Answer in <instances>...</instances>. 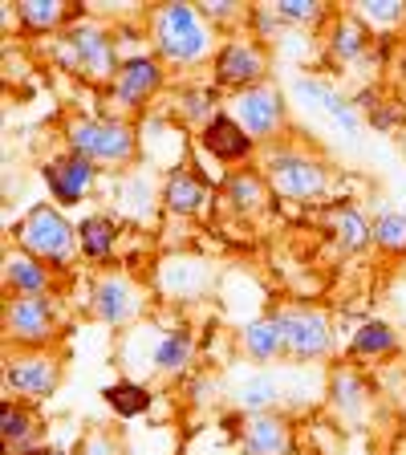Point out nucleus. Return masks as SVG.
<instances>
[{"mask_svg": "<svg viewBox=\"0 0 406 455\" xmlns=\"http://www.w3.org/2000/svg\"><path fill=\"white\" fill-rule=\"evenodd\" d=\"M0 439H4V455H41L37 447V415L28 403L4 398L0 403Z\"/></svg>", "mask_w": 406, "mask_h": 455, "instance_id": "obj_25", "label": "nucleus"}, {"mask_svg": "<svg viewBox=\"0 0 406 455\" xmlns=\"http://www.w3.org/2000/svg\"><path fill=\"white\" fill-rule=\"evenodd\" d=\"M293 455H297V451H293Z\"/></svg>", "mask_w": 406, "mask_h": 455, "instance_id": "obj_39", "label": "nucleus"}, {"mask_svg": "<svg viewBox=\"0 0 406 455\" xmlns=\"http://www.w3.org/2000/svg\"><path fill=\"white\" fill-rule=\"evenodd\" d=\"M61 333L57 297H9L4 301V338L17 350H49Z\"/></svg>", "mask_w": 406, "mask_h": 455, "instance_id": "obj_6", "label": "nucleus"}, {"mask_svg": "<svg viewBox=\"0 0 406 455\" xmlns=\"http://www.w3.org/2000/svg\"><path fill=\"white\" fill-rule=\"evenodd\" d=\"M163 90V61L155 53H131L118 69V77L110 82L106 98H110V114L126 118V114H139L159 98Z\"/></svg>", "mask_w": 406, "mask_h": 455, "instance_id": "obj_10", "label": "nucleus"}, {"mask_svg": "<svg viewBox=\"0 0 406 455\" xmlns=\"http://www.w3.org/2000/svg\"><path fill=\"white\" fill-rule=\"evenodd\" d=\"M216 114H219V85H179L175 90V123L203 131Z\"/></svg>", "mask_w": 406, "mask_h": 455, "instance_id": "obj_29", "label": "nucleus"}, {"mask_svg": "<svg viewBox=\"0 0 406 455\" xmlns=\"http://www.w3.org/2000/svg\"><path fill=\"white\" fill-rule=\"evenodd\" d=\"M66 374V362L57 350H9L4 358V390L17 403H41V398L57 395Z\"/></svg>", "mask_w": 406, "mask_h": 455, "instance_id": "obj_7", "label": "nucleus"}, {"mask_svg": "<svg viewBox=\"0 0 406 455\" xmlns=\"http://www.w3.org/2000/svg\"><path fill=\"white\" fill-rule=\"evenodd\" d=\"M74 455H123V447H118L114 431H106V427H90Z\"/></svg>", "mask_w": 406, "mask_h": 455, "instance_id": "obj_37", "label": "nucleus"}, {"mask_svg": "<svg viewBox=\"0 0 406 455\" xmlns=\"http://www.w3.org/2000/svg\"><path fill=\"white\" fill-rule=\"evenodd\" d=\"M240 350L252 362H260V366L284 358V330H281V322H276V313L252 317V322L240 330Z\"/></svg>", "mask_w": 406, "mask_h": 455, "instance_id": "obj_27", "label": "nucleus"}, {"mask_svg": "<svg viewBox=\"0 0 406 455\" xmlns=\"http://www.w3.org/2000/svg\"><path fill=\"white\" fill-rule=\"evenodd\" d=\"M4 293L9 297H49L53 293V268L25 248L4 252Z\"/></svg>", "mask_w": 406, "mask_h": 455, "instance_id": "obj_20", "label": "nucleus"}, {"mask_svg": "<svg viewBox=\"0 0 406 455\" xmlns=\"http://www.w3.org/2000/svg\"><path fill=\"white\" fill-rule=\"evenodd\" d=\"M53 61L61 69H69L74 77L98 85V90H110V82L123 69V49H118V37L114 28L102 25L98 17H77L69 28H61L53 37Z\"/></svg>", "mask_w": 406, "mask_h": 455, "instance_id": "obj_2", "label": "nucleus"}, {"mask_svg": "<svg viewBox=\"0 0 406 455\" xmlns=\"http://www.w3.org/2000/svg\"><path fill=\"white\" fill-rule=\"evenodd\" d=\"M41 455H74V451H61V447H45Z\"/></svg>", "mask_w": 406, "mask_h": 455, "instance_id": "obj_38", "label": "nucleus"}, {"mask_svg": "<svg viewBox=\"0 0 406 455\" xmlns=\"http://www.w3.org/2000/svg\"><path fill=\"white\" fill-rule=\"evenodd\" d=\"M284 330V358L293 362H322L333 354V322L317 305H284L276 309Z\"/></svg>", "mask_w": 406, "mask_h": 455, "instance_id": "obj_9", "label": "nucleus"}, {"mask_svg": "<svg viewBox=\"0 0 406 455\" xmlns=\"http://www.w3.org/2000/svg\"><path fill=\"white\" fill-rule=\"evenodd\" d=\"M159 199H163V208L171 212V216H199V212L208 208V175H199V171L187 167H175L163 175V188H159Z\"/></svg>", "mask_w": 406, "mask_h": 455, "instance_id": "obj_19", "label": "nucleus"}, {"mask_svg": "<svg viewBox=\"0 0 406 455\" xmlns=\"http://www.w3.org/2000/svg\"><path fill=\"white\" fill-rule=\"evenodd\" d=\"M199 12L208 17V25L216 28H232V25H248V12L252 9H244V4H232V0H208V4H199Z\"/></svg>", "mask_w": 406, "mask_h": 455, "instance_id": "obj_36", "label": "nucleus"}, {"mask_svg": "<svg viewBox=\"0 0 406 455\" xmlns=\"http://www.w3.org/2000/svg\"><path fill=\"white\" fill-rule=\"evenodd\" d=\"M350 358H386V354L398 350V333L390 322H382V317H370V322H362L358 330H354L350 338Z\"/></svg>", "mask_w": 406, "mask_h": 455, "instance_id": "obj_31", "label": "nucleus"}, {"mask_svg": "<svg viewBox=\"0 0 406 455\" xmlns=\"http://www.w3.org/2000/svg\"><path fill=\"white\" fill-rule=\"evenodd\" d=\"M325 232L338 252H366L374 244V220H366L354 204H330L325 208Z\"/></svg>", "mask_w": 406, "mask_h": 455, "instance_id": "obj_24", "label": "nucleus"}, {"mask_svg": "<svg viewBox=\"0 0 406 455\" xmlns=\"http://www.w3.org/2000/svg\"><path fill=\"white\" fill-rule=\"evenodd\" d=\"M374 244L390 256L406 252V212H378L374 216Z\"/></svg>", "mask_w": 406, "mask_h": 455, "instance_id": "obj_34", "label": "nucleus"}, {"mask_svg": "<svg viewBox=\"0 0 406 455\" xmlns=\"http://www.w3.org/2000/svg\"><path fill=\"white\" fill-rule=\"evenodd\" d=\"M66 151L85 155L98 167H131L142 151V139L118 114H82L66 126Z\"/></svg>", "mask_w": 406, "mask_h": 455, "instance_id": "obj_3", "label": "nucleus"}, {"mask_svg": "<svg viewBox=\"0 0 406 455\" xmlns=\"http://www.w3.org/2000/svg\"><path fill=\"white\" fill-rule=\"evenodd\" d=\"M232 118H236L240 126H244V134L260 147V142H273L276 134L284 131V123H289V106H284V94L281 85L265 82V85H252V90H240V94H232Z\"/></svg>", "mask_w": 406, "mask_h": 455, "instance_id": "obj_11", "label": "nucleus"}, {"mask_svg": "<svg viewBox=\"0 0 406 455\" xmlns=\"http://www.w3.org/2000/svg\"><path fill=\"white\" fill-rule=\"evenodd\" d=\"M41 180H45L49 199H53L57 208H74V204H82V199L98 188V163H90L85 155L61 151V155H53V159H45Z\"/></svg>", "mask_w": 406, "mask_h": 455, "instance_id": "obj_13", "label": "nucleus"}, {"mask_svg": "<svg viewBox=\"0 0 406 455\" xmlns=\"http://www.w3.org/2000/svg\"><path fill=\"white\" fill-rule=\"evenodd\" d=\"M199 151L211 155L216 163H248L256 155V142L244 134V126L232 114L219 110L203 131H199Z\"/></svg>", "mask_w": 406, "mask_h": 455, "instance_id": "obj_18", "label": "nucleus"}, {"mask_svg": "<svg viewBox=\"0 0 406 455\" xmlns=\"http://www.w3.org/2000/svg\"><path fill=\"white\" fill-rule=\"evenodd\" d=\"M147 333H151V350L142 354L139 370L163 374V379H179L183 370L191 366V358H195V338H191V330L187 325H167V330L147 325Z\"/></svg>", "mask_w": 406, "mask_h": 455, "instance_id": "obj_15", "label": "nucleus"}, {"mask_svg": "<svg viewBox=\"0 0 406 455\" xmlns=\"http://www.w3.org/2000/svg\"><path fill=\"white\" fill-rule=\"evenodd\" d=\"M118 220L106 216V212H90V216L77 220V252L85 260H110V252L118 248Z\"/></svg>", "mask_w": 406, "mask_h": 455, "instance_id": "obj_28", "label": "nucleus"}, {"mask_svg": "<svg viewBox=\"0 0 406 455\" xmlns=\"http://www.w3.org/2000/svg\"><path fill=\"white\" fill-rule=\"evenodd\" d=\"M147 33H151V53L163 66L195 69L203 61H216V28L195 4H159L147 12Z\"/></svg>", "mask_w": 406, "mask_h": 455, "instance_id": "obj_1", "label": "nucleus"}, {"mask_svg": "<svg viewBox=\"0 0 406 455\" xmlns=\"http://www.w3.org/2000/svg\"><path fill=\"white\" fill-rule=\"evenodd\" d=\"M102 398H106V407H110L118 419H139V415H147V411H151V403H155L151 387H147V382H139V379L110 382V387L102 390Z\"/></svg>", "mask_w": 406, "mask_h": 455, "instance_id": "obj_32", "label": "nucleus"}, {"mask_svg": "<svg viewBox=\"0 0 406 455\" xmlns=\"http://www.w3.org/2000/svg\"><path fill=\"white\" fill-rule=\"evenodd\" d=\"M281 403H284L281 379H276V374H268V370H260V374L244 379V382H240V390H236V407L244 411V415H265V411H281Z\"/></svg>", "mask_w": 406, "mask_h": 455, "instance_id": "obj_30", "label": "nucleus"}, {"mask_svg": "<svg viewBox=\"0 0 406 455\" xmlns=\"http://www.w3.org/2000/svg\"><path fill=\"white\" fill-rule=\"evenodd\" d=\"M297 435L289 415L281 411H265V415H244V431H240V455H293Z\"/></svg>", "mask_w": 406, "mask_h": 455, "instance_id": "obj_16", "label": "nucleus"}, {"mask_svg": "<svg viewBox=\"0 0 406 455\" xmlns=\"http://www.w3.org/2000/svg\"><path fill=\"white\" fill-rule=\"evenodd\" d=\"M90 309H94L98 322L123 330V325H134L147 309V289L134 281L123 268H106L98 273L94 289H90Z\"/></svg>", "mask_w": 406, "mask_h": 455, "instance_id": "obj_12", "label": "nucleus"}, {"mask_svg": "<svg viewBox=\"0 0 406 455\" xmlns=\"http://www.w3.org/2000/svg\"><path fill=\"white\" fill-rule=\"evenodd\" d=\"M211 77L219 90H252V85L268 82V41L252 37V33H236V37L219 41L216 61H211Z\"/></svg>", "mask_w": 406, "mask_h": 455, "instance_id": "obj_8", "label": "nucleus"}, {"mask_svg": "<svg viewBox=\"0 0 406 455\" xmlns=\"http://www.w3.org/2000/svg\"><path fill=\"white\" fill-rule=\"evenodd\" d=\"M273 9L284 25H297V28H317L322 20L333 17V12L325 9V4H317V0H276Z\"/></svg>", "mask_w": 406, "mask_h": 455, "instance_id": "obj_35", "label": "nucleus"}, {"mask_svg": "<svg viewBox=\"0 0 406 455\" xmlns=\"http://www.w3.org/2000/svg\"><path fill=\"white\" fill-rule=\"evenodd\" d=\"M17 248L28 256L45 260L53 273H66L77 256V224H69L66 212L57 204H33L25 216L17 220Z\"/></svg>", "mask_w": 406, "mask_h": 455, "instance_id": "obj_4", "label": "nucleus"}, {"mask_svg": "<svg viewBox=\"0 0 406 455\" xmlns=\"http://www.w3.org/2000/svg\"><path fill=\"white\" fill-rule=\"evenodd\" d=\"M354 12H358V20L378 41H386L390 33L406 28V4H402V0H358V4H354Z\"/></svg>", "mask_w": 406, "mask_h": 455, "instance_id": "obj_33", "label": "nucleus"}, {"mask_svg": "<svg viewBox=\"0 0 406 455\" xmlns=\"http://www.w3.org/2000/svg\"><path fill=\"white\" fill-rule=\"evenodd\" d=\"M219 191H224L227 208L240 212V216H260V212H268V199H273L265 171H256V167H240L232 175H224Z\"/></svg>", "mask_w": 406, "mask_h": 455, "instance_id": "obj_23", "label": "nucleus"}, {"mask_svg": "<svg viewBox=\"0 0 406 455\" xmlns=\"http://www.w3.org/2000/svg\"><path fill=\"white\" fill-rule=\"evenodd\" d=\"M211 289V265L203 256L171 252L155 265V293L167 301H199Z\"/></svg>", "mask_w": 406, "mask_h": 455, "instance_id": "obj_14", "label": "nucleus"}, {"mask_svg": "<svg viewBox=\"0 0 406 455\" xmlns=\"http://www.w3.org/2000/svg\"><path fill=\"white\" fill-rule=\"evenodd\" d=\"M330 407L338 419H346V423H358L362 415H366L370 407H374V390H370V382L362 379L354 366H338L330 374Z\"/></svg>", "mask_w": 406, "mask_h": 455, "instance_id": "obj_22", "label": "nucleus"}, {"mask_svg": "<svg viewBox=\"0 0 406 455\" xmlns=\"http://www.w3.org/2000/svg\"><path fill=\"white\" fill-rule=\"evenodd\" d=\"M293 98L305 106V110H317V114H325L338 131H346L354 139L358 134V126H362V118H358V110H354V102L346 94H338L330 82H322V77H297L293 82Z\"/></svg>", "mask_w": 406, "mask_h": 455, "instance_id": "obj_17", "label": "nucleus"}, {"mask_svg": "<svg viewBox=\"0 0 406 455\" xmlns=\"http://www.w3.org/2000/svg\"><path fill=\"white\" fill-rule=\"evenodd\" d=\"M82 17L77 9L61 4V0H20L17 4V25L25 33H41V37H57L61 28H69Z\"/></svg>", "mask_w": 406, "mask_h": 455, "instance_id": "obj_26", "label": "nucleus"}, {"mask_svg": "<svg viewBox=\"0 0 406 455\" xmlns=\"http://www.w3.org/2000/svg\"><path fill=\"white\" fill-rule=\"evenodd\" d=\"M374 45V33L358 20V12H333L330 17V37H325V49H330L333 66H354L370 53Z\"/></svg>", "mask_w": 406, "mask_h": 455, "instance_id": "obj_21", "label": "nucleus"}, {"mask_svg": "<svg viewBox=\"0 0 406 455\" xmlns=\"http://www.w3.org/2000/svg\"><path fill=\"white\" fill-rule=\"evenodd\" d=\"M273 196L289 199V204H313V199H325L333 175L330 163L309 155L305 147H273L260 163Z\"/></svg>", "mask_w": 406, "mask_h": 455, "instance_id": "obj_5", "label": "nucleus"}]
</instances>
